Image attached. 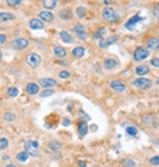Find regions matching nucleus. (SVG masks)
<instances>
[{"mask_svg": "<svg viewBox=\"0 0 159 167\" xmlns=\"http://www.w3.org/2000/svg\"><path fill=\"white\" fill-rule=\"evenodd\" d=\"M102 17H103V20H105L107 22H118L119 20H120V15L118 14V11L116 10H114L113 8H109V6H107V8H104L103 9V11H102Z\"/></svg>", "mask_w": 159, "mask_h": 167, "instance_id": "obj_1", "label": "nucleus"}, {"mask_svg": "<svg viewBox=\"0 0 159 167\" xmlns=\"http://www.w3.org/2000/svg\"><path fill=\"white\" fill-rule=\"evenodd\" d=\"M132 85L136 87L137 89L146 90V89H149L152 87V81L148 79V78H144V77H140V78H137L132 82Z\"/></svg>", "mask_w": 159, "mask_h": 167, "instance_id": "obj_2", "label": "nucleus"}, {"mask_svg": "<svg viewBox=\"0 0 159 167\" xmlns=\"http://www.w3.org/2000/svg\"><path fill=\"white\" fill-rule=\"evenodd\" d=\"M72 32L77 36V38L80 40H87L88 39V33H87V28L83 24H76L72 28Z\"/></svg>", "mask_w": 159, "mask_h": 167, "instance_id": "obj_3", "label": "nucleus"}, {"mask_svg": "<svg viewBox=\"0 0 159 167\" xmlns=\"http://www.w3.org/2000/svg\"><path fill=\"white\" fill-rule=\"evenodd\" d=\"M26 62L31 66V67L36 69V67H38V66L41 65V62H42V57H41L39 54L32 53V54H28V55H27V57H26Z\"/></svg>", "mask_w": 159, "mask_h": 167, "instance_id": "obj_4", "label": "nucleus"}, {"mask_svg": "<svg viewBox=\"0 0 159 167\" xmlns=\"http://www.w3.org/2000/svg\"><path fill=\"white\" fill-rule=\"evenodd\" d=\"M38 143L33 142V140H28L25 143V151L28 153V155L31 156H37L38 155Z\"/></svg>", "mask_w": 159, "mask_h": 167, "instance_id": "obj_5", "label": "nucleus"}, {"mask_svg": "<svg viewBox=\"0 0 159 167\" xmlns=\"http://www.w3.org/2000/svg\"><path fill=\"white\" fill-rule=\"evenodd\" d=\"M149 56V50H147L146 48L138 47L136 48V50L134 51V60L135 61H143Z\"/></svg>", "mask_w": 159, "mask_h": 167, "instance_id": "obj_6", "label": "nucleus"}, {"mask_svg": "<svg viewBox=\"0 0 159 167\" xmlns=\"http://www.w3.org/2000/svg\"><path fill=\"white\" fill-rule=\"evenodd\" d=\"M110 88L116 93H122L126 90V84L119 79H114L110 82Z\"/></svg>", "mask_w": 159, "mask_h": 167, "instance_id": "obj_7", "label": "nucleus"}, {"mask_svg": "<svg viewBox=\"0 0 159 167\" xmlns=\"http://www.w3.org/2000/svg\"><path fill=\"white\" fill-rule=\"evenodd\" d=\"M12 47L17 50H23L28 47V40L26 38H17L12 42Z\"/></svg>", "mask_w": 159, "mask_h": 167, "instance_id": "obj_8", "label": "nucleus"}, {"mask_svg": "<svg viewBox=\"0 0 159 167\" xmlns=\"http://www.w3.org/2000/svg\"><path fill=\"white\" fill-rule=\"evenodd\" d=\"M147 50L159 51V38H151L147 40Z\"/></svg>", "mask_w": 159, "mask_h": 167, "instance_id": "obj_9", "label": "nucleus"}, {"mask_svg": "<svg viewBox=\"0 0 159 167\" xmlns=\"http://www.w3.org/2000/svg\"><path fill=\"white\" fill-rule=\"evenodd\" d=\"M26 92L29 95H36V94L39 93V85L37 83H35V82H31V83H28L26 85Z\"/></svg>", "mask_w": 159, "mask_h": 167, "instance_id": "obj_10", "label": "nucleus"}, {"mask_svg": "<svg viewBox=\"0 0 159 167\" xmlns=\"http://www.w3.org/2000/svg\"><path fill=\"white\" fill-rule=\"evenodd\" d=\"M118 40V37L116 36H113V37H110V38H102L101 40H99V47L101 48H103V49H107L109 45H111L113 43H115Z\"/></svg>", "mask_w": 159, "mask_h": 167, "instance_id": "obj_11", "label": "nucleus"}, {"mask_svg": "<svg viewBox=\"0 0 159 167\" xmlns=\"http://www.w3.org/2000/svg\"><path fill=\"white\" fill-rule=\"evenodd\" d=\"M39 84L44 88H51V87H56L58 82L53 78H41L39 79Z\"/></svg>", "mask_w": 159, "mask_h": 167, "instance_id": "obj_12", "label": "nucleus"}, {"mask_svg": "<svg viewBox=\"0 0 159 167\" xmlns=\"http://www.w3.org/2000/svg\"><path fill=\"white\" fill-rule=\"evenodd\" d=\"M29 27L32 29H43L44 28V23H43V21H41L38 18H32L29 21Z\"/></svg>", "mask_w": 159, "mask_h": 167, "instance_id": "obj_13", "label": "nucleus"}, {"mask_svg": "<svg viewBox=\"0 0 159 167\" xmlns=\"http://www.w3.org/2000/svg\"><path fill=\"white\" fill-rule=\"evenodd\" d=\"M39 18L41 21H45V22H51L54 20V15L50 11H41L39 12Z\"/></svg>", "mask_w": 159, "mask_h": 167, "instance_id": "obj_14", "label": "nucleus"}, {"mask_svg": "<svg viewBox=\"0 0 159 167\" xmlns=\"http://www.w3.org/2000/svg\"><path fill=\"white\" fill-rule=\"evenodd\" d=\"M42 4L47 10H53L58 5V0H42Z\"/></svg>", "mask_w": 159, "mask_h": 167, "instance_id": "obj_15", "label": "nucleus"}, {"mask_svg": "<svg viewBox=\"0 0 159 167\" xmlns=\"http://www.w3.org/2000/svg\"><path fill=\"white\" fill-rule=\"evenodd\" d=\"M87 132H88L87 122H84V121L78 122V134H80L81 137H84V136L87 134Z\"/></svg>", "mask_w": 159, "mask_h": 167, "instance_id": "obj_16", "label": "nucleus"}, {"mask_svg": "<svg viewBox=\"0 0 159 167\" xmlns=\"http://www.w3.org/2000/svg\"><path fill=\"white\" fill-rule=\"evenodd\" d=\"M118 66V61L115 59H105L104 60V67L107 70H113Z\"/></svg>", "mask_w": 159, "mask_h": 167, "instance_id": "obj_17", "label": "nucleus"}, {"mask_svg": "<svg viewBox=\"0 0 159 167\" xmlns=\"http://www.w3.org/2000/svg\"><path fill=\"white\" fill-rule=\"evenodd\" d=\"M60 38H61L62 42H65V43H68V44H71V43L74 42L71 34H70V33H68L66 31H61V32H60Z\"/></svg>", "mask_w": 159, "mask_h": 167, "instance_id": "obj_18", "label": "nucleus"}, {"mask_svg": "<svg viewBox=\"0 0 159 167\" xmlns=\"http://www.w3.org/2000/svg\"><path fill=\"white\" fill-rule=\"evenodd\" d=\"M135 72L138 76H144V75H147L149 72V67H148L147 65H140V66H137V67H136Z\"/></svg>", "mask_w": 159, "mask_h": 167, "instance_id": "obj_19", "label": "nucleus"}, {"mask_svg": "<svg viewBox=\"0 0 159 167\" xmlns=\"http://www.w3.org/2000/svg\"><path fill=\"white\" fill-rule=\"evenodd\" d=\"M48 148H49L51 151H59V150L62 148V144H61V142H59V140H51V142L48 143Z\"/></svg>", "mask_w": 159, "mask_h": 167, "instance_id": "obj_20", "label": "nucleus"}, {"mask_svg": "<svg viewBox=\"0 0 159 167\" xmlns=\"http://www.w3.org/2000/svg\"><path fill=\"white\" fill-rule=\"evenodd\" d=\"M59 17L61 18V20H70L71 17H72V12H71V10L70 9H62L60 12H59Z\"/></svg>", "mask_w": 159, "mask_h": 167, "instance_id": "obj_21", "label": "nucleus"}, {"mask_svg": "<svg viewBox=\"0 0 159 167\" xmlns=\"http://www.w3.org/2000/svg\"><path fill=\"white\" fill-rule=\"evenodd\" d=\"M83 55H84V48L83 47H76V48H74V50H72V56L74 57L81 59V57H83Z\"/></svg>", "mask_w": 159, "mask_h": 167, "instance_id": "obj_22", "label": "nucleus"}, {"mask_svg": "<svg viewBox=\"0 0 159 167\" xmlns=\"http://www.w3.org/2000/svg\"><path fill=\"white\" fill-rule=\"evenodd\" d=\"M15 20V15L10 12H0V22H9Z\"/></svg>", "mask_w": 159, "mask_h": 167, "instance_id": "obj_23", "label": "nucleus"}, {"mask_svg": "<svg viewBox=\"0 0 159 167\" xmlns=\"http://www.w3.org/2000/svg\"><path fill=\"white\" fill-rule=\"evenodd\" d=\"M141 20H142V18H141L138 15H136V16H134L132 18H130V20H129V22H126L125 27H126V28H129V29H131V28H132V27H134L137 22H140Z\"/></svg>", "mask_w": 159, "mask_h": 167, "instance_id": "obj_24", "label": "nucleus"}, {"mask_svg": "<svg viewBox=\"0 0 159 167\" xmlns=\"http://www.w3.org/2000/svg\"><path fill=\"white\" fill-rule=\"evenodd\" d=\"M54 54L56 57H65L66 56V49L62 47H55L54 48Z\"/></svg>", "mask_w": 159, "mask_h": 167, "instance_id": "obj_25", "label": "nucleus"}, {"mask_svg": "<svg viewBox=\"0 0 159 167\" xmlns=\"http://www.w3.org/2000/svg\"><path fill=\"white\" fill-rule=\"evenodd\" d=\"M105 34H107V29H105V28H99V29H97V31L94 32V34H93V36H94L95 39L101 40Z\"/></svg>", "mask_w": 159, "mask_h": 167, "instance_id": "obj_26", "label": "nucleus"}, {"mask_svg": "<svg viewBox=\"0 0 159 167\" xmlns=\"http://www.w3.org/2000/svg\"><path fill=\"white\" fill-rule=\"evenodd\" d=\"M28 157H29V155H28L27 151H20V153L16 155V160L20 161V162H25V161H27Z\"/></svg>", "mask_w": 159, "mask_h": 167, "instance_id": "obj_27", "label": "nucleus"}, {"mask_svg": "<svg viewBox=\"0 0 159 167\" xmlns=\"http://www.w3.org/2000/svg\"><path fill=\"white\" fill-rule=\"evenodd\" d=\"M121 165L124 167H135L136 166V163H135V161L132 159H124L121 161Z\"/></svg>", "mask_w": 159, "mask_h": 167, "instance_id": "obj_28", "label": "nucleus"}, {"mask_svg": "<svg viewBox=\"0 0 159 167\" xmlns=\"http://www.w3.org/2000/svg\"><path fill=\"white\" fill-rule=\"evenodd\" d=\"M86 14H87V9H86L84 6H78V8L76 9V15H77L80 18H83V17L86 16Z\"/></svg>", "mask_w": 159, "mask_h": 167, "instance_id": "obj_29", "label": "nucleus"}, {"mask_svg": "<svg viewBox=\"0 0 159 167\" xmlns=\"http://www.w3.org/2000/svg\"><path fill=\"white\" fill-rule=\"evenodd\" d=\"M8 94H9V96L15 98V96L18 95V89H17L16 87H10V88L8 89Z\"/></svg>", "mask_w": 159, "mask_h": 167, "instance_id": "obj_30", "label": "nucleus"}, {"mask_svg": "<svg viewBox=\"0 0 159 167\" xmlns=\"http://www.w3.org/2000/svg\"><path fill=\"white\" fill-rule=\"evenodd\" d=\"M15 118H16V115L12 114V112H6V114L4 115V120H5L6 122H12Z\"/></svg>", "mask_w": 159, "mask_h": 167, "instance_id": "obj_31", "label": "nucleus"}, {"mask_svg": "<svg viewBox=\"0 0 159 167\" xmlns=\"http://www.w3.org/2000/svg\"><path fill=\"white\" fill-rule=\"evenodd\" d=\"M8 145H9V140L6 138H2V139H0V150L6 149Z\"/></svg>", "mask_w": 159, "mask_h": 167, "instance_id": "obj_32", "label": "nucleus"}, {"mask_svg": "<svg viewBox=\"0 0 159 167\" xmlns=\"http://www.w3.org/2000/svg\"><path fill=\"white\" fill-rule=\"evenodd\" d=\"M70 76H71V73H70L69 71H66V70H64V71H61V72L59 73V77H60L61 79H68V78H70Z\"/></svg>", "mask_w": 159, "mask_h": 167, "instance_id": "obj_33", "label": "nucleus"}, {"mask_svg": "<svg viewBox=\"0 0 159 167\" xmlns=\"http://www.w3.org/2000/svg\"><path fill=\"white\" fill-rule=\"evenodd\" d=\"M126 133L129 136H136L137 134V129H136V127H127L126 128Z\"/></svg>", "mask_w": 159, "mask_h": 167, "instance_id": "obj_34", "label": "nucleus"}, {"mask_svg": "<svg viewBox=\"0 0 159 167\" xmlns=\"http://www.w3.org/2000/svg\"><path fill=\"white\" fill-rule=\"evenodd\" d=\"M6 3H8L10 6H18V5L22 3V0H6Z\"/></svg>", "mask_w": 159, "mask_h": 167, "instance_id": "obj_35", "label": "nucleus"}, {"mask_svg": "<svg viewBox=\"0 0 159 167\" xmlns=\"http://www.w3.org/2000/svg\"><path fill=\"white\" fill-rule=\"evenodd\" d=\"M53 94H54V92H53L51 89H47V90H44V92L41 93V96H42V98H47V96H50V95H53Z\"/></svg>", "mask_w": 159, "mask_h": 167, "instance_id": "obj_36", "label": "nucleus"}, {"mask_svg": "<svg viewBox=\"0 0 159 167\" xmlns=\"http://www.w3.org/2000/svg\"><path fill=\"white\" fill-rule=\"evenodd\" d=\"M149 162H151V165H153V166H158V165H159V156H153V157H151V159H149Z\"/></svg>", "mask_w": 159, "mask_h": 167, "instance_id": "obj_37", "label": "nucleus"}, {"mask_svg": "<svg viewBox=\"0 0 159 167\" xmlns=\"http://www.w3.org/2000/svg\"><path fill=\"white\" fill-rule=\"evenodd\" d=\"M151 65L153 67H159V57H153L151 60Z\"/></svg>", "mask_w": 159, "mask_h": 167, "instance_id": "obj_38", "label": "nucleus"}, {"mask_svg": "<svg viewBox=\"0 0 159 167\" xmlns=\"http://www.w3.org/2000/svg\"><path fill=\"white\" fill-rule=\"evenodd\" d=\"M8 40V37L5 36V34H0V44H3V43H5Z\"/></svg>", "mask_w": 159, "mask_h": 167, "instance_id": "obj_39", "label": "nucleus"}, {"mask_svg": "<svg viewBox=\"0 0 159 167\" xmlns=\"http://www.w3.org/2000/svg\"><path fill=\"white\" fill-rule=\"evenodd\" d=\"M153 12H154V15H159V4H155L153 6Z\"/></svg>", "mask_w": 159, "mask_h": 167, "instance_id": "obj_40", "label": "nucleus"}, {"mask_svg": "<svg viewBox=\"0 0 159 167\" xmlns=\"http://www.w3.org/2000/svg\"><path fill=\"white\" fill-rule=\"evenodd\" d=\"M62 124L65 126V127H66V126H70V124H71V121H70L69 118H65V120H64V122H62Z\"/></svg>", "mask_w": 159, "mask_h": 167, "instance_id": "obj_41", "label": "nucleus"}, {"mask_svg": "<svg viewBox=\"0 0 159 167\" xmlns=\"http://www.w3.org/2000/svg\"><path fill=\"white\" fill-rule=\"evenodd\" d=\"M78 166L80 167H87V163L84 161H78Z\"/></svg>", "mask_w": 159, "mask_h": 167, "instance_id": "obj_42", "label": "nucleus"}, {"mask_svg": "<svg viewBox=\"0 0 159 167\" xmlns=\"http://www.w3.org/2000/svg\"><path fill=\"white\" fill-rule=\"evenodd\" d=\"M103 3H104V5H110V3H111V2H110V0H104Z\"/></svg>", "mask_w": 159, "mask_h": 167, "instance_id": "obj_43", "label": "nucleus"}, {"mask_svg": "<svg viewBox=\"0 0 159 167\" xmlns=\"http://www.w3.org/2000/svg\"><path fill=\"white\" fill-rule=\"evenodd\" d=\"M5 167H17V166L14 165V163H10V165H8V166H5Z\"/></svg>", "mask_w": 159, "mask_h": 167, "instance_id": "obj_44", "label": "nucleus"}, {"mask_svg": "<svg viewBox=\"0 0 159 167\" xmlns=\"http://www.w3.org/2000/svg\"><path fill=\"white\" fill-rule=\"evenodd\" d=\"M3 160H9V156H8V155H4V156H3Z\"/></svg>", "mask_w": 159, "mask_h": 167, "instance_id": "obj_45", "label": "nucleus"}, {"mask_svg": "<svg viewBox=\"0 0 159 167\" xmlns=\"http://www.w3.org/2000/svg\"><path fill=\"white\" fill-rule=\"evenodd\" d=\"M2 56H3L2 55V49H0V61H2Z\"/></svg>", "mask_w": 159, "mask_h": 167, "instance_id": "obj_46", "label": "nucleus"}, {"mask_svg": "<svg viewBox=\"0 0 159 167\" xmlns=\"http://www.w3.org/2000/svg\"><path fill=\"white\" fill-rule=\"evenodd\" d=\"M157 84H159V78H158V79H157Z\"/></svg>", "mask_w": 159, "mask_h": 167, "instance_id": "obj_47", "label": "nucleus"}]
</instances>
